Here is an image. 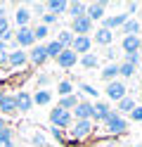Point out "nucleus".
<instances>
[{
	"mask_svg": "<svg viewBox=\"0 0 142 147\" xmlns=\"http://www.w3.org/2000/svg\"><path fill=\"white\" fill-rule=\"evenodd\" d=\"M50 133H52V138H55V140H59V142H64V131H59V128H50Z\"/></svg>",
	"mask_w": 142,
	"mask_h": 147,
	"instance_id": "obj_39",
	"label": "nucleus"
},
{
	"mask_svg": "<svg viewBox=\"0 0 142 147\" xmlns=\"http://www.w3.org/2000/svg\"><path fill=\"white\" fill-rule=\"evenodd\" d=\"M140 55H142V45H140Z\"/></svg>",
	"mask_w": 142,
	"mask_h": 147,
	"instance_id": "obj_50",
	"label": "nucleus"
},
{
	"mask_svg": "<svg viewBox=\"0 0 142 147\" xmlns=\"http://www.w3.org/2000/svg\"><path fill=\"white\" fill-rule=\"evenodd\" d=\"M73 38H76V36H73L71 31H62V33H59V36H57V38H55V40H57V43H59V45H62V48L66 50V48H71V43H73Z\"/></svg>",
	"mask_w": 142,
	"mask_h": 147,
	"instance_id": "obj_29",
	"label": "nucleus"
},
{
	"mask_svg": "<svg viewBox=\"0 0 142 147\" xmlns=\"http://www.w3.org/2000/svg\"><path fill=\"white\" fill-rule=\"evenodd\" d=\"M0 17H7V14H5V5H3V3H0Z\"/></svg>",
	"mask_w": 142,
	"mask_h": 147,
	"instance_id": "obj_46",
	"label": "nucleus"
},
{
	"mask_svg": "<svg viewBox=\"0 0 142 147\" xmlns=\"http://www.w3.org/2000/svg\"><path fill=\"white\" fill-rule=\"evenodd\" d=\"M31 97H33V105H50V100H52L50 90H45V88H38L36 95H31Z\"/></svg>",
	"mask_w": 142,
	"mask_h": 147,
	"instance_id": "obj_24",
	"label": "nucleus"
},
{
	"mask_svg": "<svg viewBox=\"0 0 142 147\" xmlns=\"http://www.w3.org/2000/svg\"><path fill=\"white\" fill-rule=\"evenodd\" d=\"M71 116L76 119V121H92V105L85 102V100H81V102L73 107Z\"/></svg>",
	"mask_w": 142,
	"mask_h": 147,
	"instance_id": "obj_6",
	"label": "nucleus"
},
{
	"mask_svg": "<svg viewBox=\"0 0 142 147\" xmlns=\"http://www.w3.org/2000/svg\"><path fill=\"white\" fill-rule=\"evenodd\" d=\"M31 10L28 7H19V10L14 12V22L19 24V29H24V26H28V22H31Z\"/></svg>",
	"mask_w": 142,
	"mask_h": 147,
	"instance_id": "obj_20",
	"label": "nucleus"
},
{
	"mask_svg": "<svg viewBox=\"0 0 142 147\" xmlns=\"http://www.w3.org/2000/svg\"><path fill=\"white\" fill-rule=\"evenodd\" d=\"M3 126H7V123H5V116H0V128H3Z\"/></svg>",
	"mask_w": 142,
	"mask_h": 147,
	"instance_id": "obj_48",
	"label": "nucleus"
},
{
	"mask_svg": "<svg viewBox=\"0 0 142 147\" xmlns=\"http://www.w3.org/2000/svg\"><path fill=\"white\" fill-rule=\"evenodd\" d=\"M85 10H88V5H85V3H78V0L69 3V7H66V12H69V17H71V19H78V17H85Z\"/></svg>",
	"mask_w": 142,
	"mask_h": 147,
	"instance_id": "obj_19",
	"label": "nucleus"
},
{
	"mask_svg": "<svg viewBox=\"0 0 142 147\" xmlns=\"http://www.w3.org/2000/svg\"><path fill=\"white\" fill-rule=\"evenodd\" d=\"M137 7H140L137 3H130V5H128V14H130V12H135V10H137Z\"/></svg>",
	"mask_w": 142,
	"mask_h": 147,
	"instance_id": "obj_45",
	"label": "nucleus"
},
{
	"mask_svg": "<svg viewBox=\"0 0 142 147\" xmlns=\"http://www.w3.org/2000/svg\"><path fill=\"white\" fill-rule=\"evenodd\" d=\"M130 19V14L128 12H123V14H114V17H104V24H102V29H109V31H114V29H121L123 24H126Z\"/></svg>",
	"mask_w": 142,
	"mask_h": 147,
	"instance_id": "obj_15",
	"label": "nucleus"
},
{
	"mask_svg": "<svg viewBox=\"0 0 142 147\" xmlns=\"http://www.w3.org/2000/svg\"><path fill=\"white\" fill-rule=\"evenodd\" d=\"M100 76H102L104 81H107V83H111V81H116V76H118V64H109V67H104Z\"/></svg>",
	"mask_w": 142,
	"mask_h": 147,
	"instance_id": "obj_25",
	"label": "nucleus"
},
{
	"mask_svg": "<svg viewBox=\"0 0 142 147\" xmlns=\"http://www.w3.org/2000/svg\"><path fill=\"white\" fill-rule=\"evenodd\" d=\"M126 83H121V81H111V83H107V97L114 100V102H121L123 97H126Z\"/></svg>",
	"mask_w": 142,
	"mask_h": 147,
	"instance_id": "obj_8",
	"label": "nucleus"
},
{
	"mask_svg": "<svg viewBox=\"0 0 142 147\" xmlns=\"http://www.w3.org/2000/svg\"><path fill=\"white\" fill-rule=\"evenodd\" d=\"M140 45H142V38H140V36H123L121 48H123V52H126V55L140 52Z\"/></svg>",
	"mask_w": 142,
	"mask_h": 147,
	"instance_id": "obj_16",
	"label": "nucleus"
},
{
	"mask_svg": "<svg viewBox=\"0 0 142 147\" xmlns=\"http://www.w3.org/2000/svg\"><path fill=\"white\" fill-rule=\"evenodd\" d=\"M57 19H59V17H55V14H50V12H45V14H43V26H47V29H50V24H55Z\"/></svg>",
	"mask_w": 142,
	"mask_h": 147,
	"instance_id": "obj_37",
	"label": "nucleus"
},
{
	"mask_svg": "<svg viewBox=\"0 0 142 147\" xmlns=\"http://www.w3.org/2000/svg\"><path fill=\"white\" fill-rule=\"evenodd\" d=\"M130 119H133V121H142V107H135V109H133V112H130Z\"/></svg>",
	"mask_w": 142,
	"mask_h": 147,
	"instance_id": "obj_40",
	"label": "nucleus"
},
{
	"mask_svg": "<svg viewBox=\"0 0 142 147\" xmlns=\"http://www.w3.org/2000/svg\"><path fill=\"white\" fill-rule=\"evenodd\" d=\"M104 10H107V3H104V0H100V3H90L88 10H85V17L95 24V22L104 19Z\"/></svg>",
	"mask_w": 142,
	"mask_h": 147,
	"instance_id": "obj_12",
	"label": "nucleus"
},
{
	"mask_svg": "<svg viewBox=\"0 0 142 147\" xmlns=\"http://www.w3.org/2000/svg\"><path fill=\"white\" fill-rule=\"evenodd\" d=\"M104 126H107V133H111V135H121V133L128 131V121L123 116H118L116 112L109 114V119L104 121Z\"/></svg>",
	"mask_w": 142,
	"mask_h": 147,
	"instance_id": "obj_2",
	"label": "nucleus"
},
{
	"mask_svg": "<svg viewBox=\"0 0 142 147\" xmlns=\"http://www.w3.org/2000/svg\"><path fill=\"white\" fill-rule=\"evenodd\" d=\"M66 7H69V3H64V0H50V3H45V12L59 17L66 12Z\"/></svg>",
	"mask_w": 142,
	"mask_h": 147,
	"instance_id": "obj_18",
	"label": "nucleus"
},
{
	"mask_svg": "<svg viewBox=\"0 0 142 147\" xmlns=\"http://www.w3.org/2000/svg\"><path fill=\"white\" fill-rule=\"evenodd\" d=\"M26 57H28V62H31L33 67H43V64L47 62L45 45H43V43H36L33 48H31V52H26Z\"/></svg>",
	"mask_w": 142,
	"mask_h": 147,
	"instance_id": "obj_5",
	"label": "nucleus"
},
{
	"mask_svg": "<svg viewBox=\"0 0 142 147\" xmlns=\"http://www.w3.org/2000/svg\"><path fill=\"white\" fill-rule=\"evenodd\" d=\"M7 31H12V29H9V19H7V17H0V38H3Z\"/></svg>",
	"mask_w": 142,
	"mask_h": 147,
	"instance_id": "obj_36",
	"label": "nucleus"
},
{
	"mask_svg": "<svg viewBox=\"0 0 142 147\" xmlns=\"http://www.w3.org/2000/svg\"><path fill=\"white\" fill-rule=\"evenodd\" d=\"M26 62H28V57H26V52H24V50H14V52H7V67H12V69H19V67H24Z\"/></svg>",
	"mask_w": 142,
	"mask_h": 147,
	"instance_id": "obj_17",
	"label": "nucleus"
},
{
	"mask_svg": "<svg viewBox=\"0 0 142 147\" xmlns=\"http://www.w3.org/2000/svg\"><path fill=\"white\" fill-rule=\"evenodd\" d=\"M97 45H109L111 40H114V31H109V29H97V33H95V38H92Z\"/></svg>",
	"mask_w": 142,
	"mask_h": 147,
	"instance_id": "obj_21",
	"label": "nucleus"
},
{
	"mask_svg": "<svg viewBox=\"0 0 142 147\" xmlns=\"http://www.w3.org/2000/svg\"><path fill=\"white\" fill-rule=\"evenodd\" d=\"M135 71H137V67H133V64H128V62L118 64V76H123V78H130V76H135Z\"/></svg>",
	"mask_w": 142,
	"mask_h": 147,
	"instance_id": "obj_30",
	"label": "nucleus"
},
{
	"mask_svg": "<svg viewBox=\"0 0 142 147\" xmlns=\"http://www.w3.org/2000/svg\"><path fill=\"white\" fill-rule=\"evenodd\" d=\"M57 93H59V97H69V95H73V86H71V81H59V86H57Z\"/></svg>",
	"mask_w": 142,
	"mask_h": 147,
	"instance_id": "obj_31",
	"label": "nucleus"
},
{
	"mask_svg": "<svg viewBox=\"0 0 142 147\" xmlns=\"http://www.w3.org/2000/svg\"><path fill=\"white\" fill-rule=\"evenodd\" d=\"M78 88L83 90V93H85V95H90V97H97V93H100V90H97V88H92V86H88V83H81Z\"/></svg>",
	"mask_w": 142,
	"mask_h": 147,
	"instance_id": "obj_35",
	"label": "nucleus"
},
{
	"mask_svg": "<svg viewBox=\"0 0 142 147\" xmlns=\"http://www.w3.org/2000/svg\"><path fill=\"white\" fill-rule=\"evenodd\" d=\"M64 48L57 40H50V43H45V52H47V59H57L59 57V52H62Z\"/></svg>",
	"mask_w": 142,
	"mask_h": 147,
	"instance_id": "obj_26",
	"label": "nucleus"
},
{
	"mask_svg": "<svg viewBox=\"0 0 142 147\" xmlns=\"http://www.w3.org/2000/svg\"><path fill=\"white\" fill-rule=\"evenodd\" d=\"M17 114V105H14V95L3 93L0 97V116H14Z\"/></svg>",
	"mask_w": 142,
	"mask_h": 147,
	"instance_id": "obj_14",
	"label": "nucleus"
},
{
	"mask_svg": "<svg viewBox=\"0 0 142 147\" xmlns=\"http://www.w3.org/2000/svg\"><path fill=\"white\" fill-rule=\"evenodd\" d=\"M14 43L19 48H33L36 38H33V29L31 26H24V29H17L14 31Z\"/></svg>",
	"mask_w": 142,
	"mask_h": 147,
	"instance_id": "obj_3",
	"label": "nucleus"
},
{
	"mask_svg": "<svg viewBox=\"0 0 142 147\" xmlns=\"http://www.w3.org/2000/svg\"><path fill=\"white\" fill-rule=\"evenodd\" d=\"M0 52H7V45H5L3 40H0Z\"/></svg>",
	"mask_w": 142,
	"mask_h": 147,
	"instance_id": "obj_47",
	"label": "nucleus"
},
{
	"mask_svg": "<svg viewBox=\"0 0 142 147\" xmlns=\"http://www.w3.org/2000/svg\"><path fill=\"white\" fill-rule=\"evenodd\" d=\"M33 12L36 14H45V3H36L33 5Z\"/></svg>",
	"mask_w": 142,
	"mask_h": 147,
	"instance_id": "obj_42",
	"label": "nucleus"
},
{
	"mask_svg": "<svg viewBox=\"0 0 142 147\" xmlns=\"http://www.w3.org/2000/svg\"><path fill=\"white\" fill-rule=\"evenodd\" d=\"M0 140H14V131L9 126H3L0 128Z\"/></svg>",
	"mask_w": 142,
	"mask_h": 147,
	"instance_id": "obj_34",
	"label": "nucleus"
},
{
	"mask_svg": "<svg viewBox=\"0 0 142 147\" xmlns=\"http://www.w3.org/2000/svg\"><path fill=\"white\" fill-rule=\"evenodd\" d=\"M133 109H135V100L126 95V97H123L121 102H118V107H116V114H118V116H123V114H130Z\"/></svg>",
	"mask_w": 142,
	"mask_h": 147,
	"instance_id": "obj_22",
	"label": "nucleus"
},
{
	"mask_svg": "<svg viewBox=\"0 0 142 147\" xmlns=\"http://www.w3.org/2000/svg\"><path fill=\"white\" fill-rule=\"evenodd\" d=\"M3 93H5V90H0V97H3Z\"/></svg>",
	"mask_w": 142,
	"mask_h": 147,
	"instance_id": "obj_49",
	"label": "nucleus"
},
{
	"mask_svg": "<svg viewBox=\"0 0 142 147\" xmlns=\"http://www.w3.org/2000/svg\"><path fill=\"white\" fill-rule=\"evenodd\" d=\"M121 33L123 36H137L140 33V22L137 19H128L126 24L121 26Z\"/></svg>",
	"mask_w": 142,
	"mask_h": 147,
	"instance_id": "obj_23",
	"label": "nucleus"
},
{
	"mask_svg": "<svg viewBox=\"0 0 142 147\" xmlns=\"http://www.w3.org/2000/svg\"><path fill=\"white\" fill-rule=\"evenodd\" d=\"M71 33L73 36H88V33H92V22L88 19V17L71 19Z\"/></svg>",
	"mask_w": 142,
	"mask_h": 147,
	"instance_id": "obj_7",
	"label": "nucleus"
},
{
	"mask_svg": "<svg viewBox=\"0 0 142 147\" xmlns=\"http://www.w3.org/2000/svg\"><path fill=\"white\" fill-rule=\"evenodd\" d=\"M7 64V52H0V67H5Z\"/></svg>",
	"mask_w": 142,
	"mask_h": 147,
	"instance_id": "obj_44",
	"label": "nucleus"
},
{
	"mask_svg": "<svg viewBox=\"0 0 142 147\" xmlns=\"http://www.w3.org/2000/svg\"><path fill=\"white\" fill-rule=\"evenodd\" d=\"M50 123L55 126V128H71V123H73V116H71V112H66V109H62V107H55V109H50Z\"/></svg>",
	"mask_w": 142,
	"mask_h": 147,
	"instance_id": "obj_1",
	"label": "nucleus"
},
{
	"mask_svg": "<svg viewBox=\"0 0 142 147\" xmlns=\"http://www.w3.org/2000/svg\"><path fill=\"white\" fill-rule=\"evenodd\" d=\"M55 62H57V67H62V69H71V67H76V62H78V55H76L71 48H66V50L59 52V57H57Z\"/></svg>",
	"mask_w": 142,
	"mask_h": 147,
	"instance_id": "obj_11",
	"label": "nucleus"
},
{
	"mask_svg": "<svg viewBox=\"0 0 142 147\" xmlns=\"http://www.w3.org/2000/svg\"><path fill=\"white\" fill-rule=\"evenodd\" d=\"M114 112V109L107 105V102H95L92 105V121H97V123H104L109 119V114Z\"/></svg>",
	"mask_w": 142,
	"mask_h": 147,
	"instance_id": "obj_13",
	"label": "nucleus"
},
{
	"mask_svg": "<svg viewBox=\"0 0 142 147\" xmlns=\"http://www.w3.org/2000/svg\"><path fill=\"white\" fill-rule=\"evenodd\" d=\"M31 145H33V147H47V140H45L43 133H33V135H31Z\"/></svg>",
	"mask_w": 142,
	"mask_h": 147,
	"instance_id": "obj_33",
	"label": "nucleus"
},
{
	"mask_svg": "<svg viewBox=\"0 0 142 147\" xmlns=\"http://www.w3.org/2000/svg\"><path fill=\"white\" fill-rule=\"evenodd\" d=\"M126 62L133 64V67H137V62H140V52H133V55H126Z\"/></svg>",
	"mask_w": 142,
	"mask_h": 147,
	"instance_id": "obj_38",
	"label": "nucleus"
},
{
	"mask_svg": "<svg viewBox=\"0 0 142 147\" xmlns=\"http://www.w3.org/2000/svg\"><path fill=\"white\" fill-rule=\"evenodd\" d=\"M140 100H142V93H140Z\"/></svg>",
	"mask_w": 142,
	"mask_h": 147,
	"instance_id": "obj_52",
	"label": "nucleus"
},
{
	"mask_svg": "<svg viewBox=\"0 0 142 147\" xmlns=\"http://www.w3.org/2000/svg\"><path fill=\"white\" fill-rule=\"evenodd\" d=\"M78 102H81V97H78V95H69V97H59V105H57V107L66 109V112H71V109L78 105Z\"/></svg>",
	"mask_w": 142,
	"mask_h": 147,
	"instance_id": "obj_27",
	"label": "nucleus"
},
{
	"mask_svg": "<svg viewBox=\"0 0 142 147\" xmlns=\"http://www.w3.org/2000/svg\"><path fill=\"white\" fill-rule=\"evenodd\" d=\"M107 147H111V145H107Z\"/></svg>",
	"mask_w": 142,
	"mask_h": 147,
	"instance_id": "obj_53",
	"label": "nucleus"
},
{
	"mask_svg": "<svg viewBox=\"0 0 142 147\" xmlns=\"http://www.w3.org/2000/svg\"><path fill=\"white\" fill-rule=\"evenodd\" d=\"M0 147H14V140H0Z\"/></svg>",
	"mask_w": 142,
	"mask_h": 147,
	"instance_id": "obj_43",
	"label": "nucleus"
},
{
	"mask_svg": "<svg viewBox=\"0 0 142 147\" xmlns=\"http://www.w3.org/2000/svg\"><path fill=\"white\" fill-rule=\"evenodd\" d=\"M92 128H95L92 121H73L71 128H69V133L76 138V140H83V138H88L92 133Z\"/></svg>",
	"mask_w": 142,
	"mask_h": 147,
	"instance_id": "obj_4",
	"label": "nucleus"
},
{
	"mask_svg": "<svg viewBox=\"0 0 142 147\" xmlns=\"http://www.w3.org/2000/svg\"><path fill=\"white\" fill-rule=\"evenodd\" d=\"M81 64H83V69H95L100 64V57L95 52H88V55H83V57H81Z\"/></svg>",
	"mask_w": 142,
	"mask_h": 147,
	"instance_id": "obj_28",
	"label": "nucleus"
},
{
	"mask_svg": "<svg viewBox=\"0 0 142 147\" xmlns=\"http://www.w3.org/2000/svg\"><path fill=\"white\" fill-rule=\"evenodd\" d=\"M47 83H50V76H47V74H40V76H38V86H47Z\"/></svg>",
	"mask_w": 142,
	"mask_h": 147,
	"instance_id": "obj_41",
	"label": "nucleus"
},
{
	"mask_svg": "<svg viewBox=\"0 0 142 147\" xmlns=\"http://www.w3.org/2000/svg\"><path fill=\"white\" fill-rule=\"evenodd\" d=\"M47 36H50V29H47V26H43V24L33 29V38H36V43H38V40H45Z\"/></svg>",
	"mask_w": 142,
	"mask_h": 147,
	"instance_id": "obj_32",
	"label": "nucleus"
},
{
	"mask_svg": "<svg viewBox=\"0 0 142 147\" xmlns=\"http://www.w3.org/2000/svg\"><path fill=\"white\" fill-rule=\"evenodd\" d=\"M14 105H17V112H22V114L31 112V107H33V97H31V93L19 90V93L14 95Z\"/></svg>",
	"mask_w": 142,
	"mask_h": 147,
	"instance_id": "obj_9",
	"label": "nucleus"
},
{
	"mask_svg": "<svg viewBox=\"0 0 142 147\" xmlns=\"http://www.w3.org/2000/svg\"><path fill=\"white\" fill-rule=\"evenodd\" d=\"M90 48H92V38H90V36H76L73 43H71V50L76 55H81V57H83V55H88Z\"/></svg>",
	"mask_w": 142,
	"mask_h": 147,
	"instance_id": "obj_10",
	"label": "nucleus"
},
{
	"mask_svg": "<svg viewBox=\"0 0 142 147\" xmlns=\"http://www.w3.org/2000/svg\"><path fill=\"white\" fill-rule=\"evenodd\" d=\"M135 147H142V145H135Z\"/></svg>",
	"mask_w": 142,
	"mask_h": 147,
	"instance_id": "obj_51",
	"label": "nucleus"
}]
</instances>
